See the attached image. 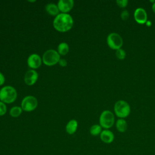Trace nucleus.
I'll return each instance as SVG.
<instances>
[{
  "instance_id": "f257e3e1",
  "label": "nucleus",
  "mask_w": 155,
  "mask_h": 155,
  "mask_svg": "<svg viewBox=\"0 0 155 155\" xmlns=\"http://www.w3.org/2000/svg\"><path fill=\"white\" fill-rule=\"evenodd\" d=\"M53 25L57 31L65 32L70 30L73 25V19L71 16L68 13H61L55 16Z\"/></svg>"
},
{
  "instance_id": "f03ea898",
  "label": "nucleus",
  "mask_w": 155,
  "mask_h": 155,
  "mask_svg": "<svg viewBox=\"0 0 155 155\" xmlns=\"http://www.w3.org/2000/svg\"><path fill=\"white\" fill-rule=\"evenodd\" d=\"M16 98L17 91L12 86L6 85L0 90V101L6 104H11L15 102Z\"/></svg>"
},
{
  "instance_id": "7ed1b4c3",
  "label": "nucleus",
  "mask_w": 155,
  "mask_h": 155,
  "mask_svg": "<svg viewBox=\"0 0 155 155\" xmlns=\"http://www.w3.org/2000/svg\"><path fill=\"white\" fill-rule=\"evenodd\" d=\"M114 111L118 117L120 119H124L130 114L131 108L127 101L124 100H119L114 104Z\"/></svg>"
},
{
  "instance_id": "20e7f679",
  "label": "nucleus",
  "mask_w": 155,
  "mask_h": 155,
  "mask_svg": "<svg viewBox=\"0 0 155 155\" xmlns=\"http://www.w3.org/2000/svg\"><path fill=\"white\" fill-rule=\"evenodd\" d=\"M114 116L113 113L108 110L103 111L99 116V125L104 129L111 128L114 124Z\"/></svg>"
},
{
  "instance_id": "39448f33",
  "label": "nucleus",
  "mask_w": 155,
  "mask_h": 155,
  "mask_svg": "<svg viewBox=\"0 0 155 155\" xmlns=\"http://www.w3.org/2000/svg\"><path fill=\"white\" fill-rule=\"evenodd\" d=\"M60 54L53 49H49L44 52L42 56V62L47 66H52L59 62Z\"/></svg>"
},
{
  "instance_id": "423d86ee",
  "label": "nucleus",
  "mask_w": 155,
  "mask_h": 155,
  "mask_svg": "<svg viewBox=\"0 0 155 155\" xmlns=\"http://www.w3.org/2000/svg\"><path fill=\"white\" fill-rule=\"evenodd\" d=\"M107 43L110 48L117 50L121 48L123 45V39L119 34L113 32L107 36Z\"/></svg>"
},
{
  "instance_id": "0eeeda50",
  "label": "nucleus",
  "mask_w": 155,
  "mask_h": 155,
  "mask_svg": "<svg viewBox=\"0 0 155 155\" xmlns=\"http://www.w3.org/2000/svg\"><path fill=\"white\" fill-rule=\"evenodd\" d=\"M21 105L22 110L27 112H30L35 110L37 107L38 100L35 96L28 95L23 98Z\"/></svg>"
},
{
  "instance_id": "6e6552de",
  "label": "nucleus",
  "mask_w": 155,
  "mask_h": 155,
  "mask_svg": "<svg viewBox=\"0 0 155 155\" xmlns=\"http://www.w3.org/2000/svg\"><path fill=\"white\" fill-rule=\"evenodd\" d=\"M27 62L28 66L34 70L38 68L41 65L42 60L39 55L36 53H33L28 57Z\"/></svg>"
},
{
  "instance_id": "1a4fd4ad",
  "label": "nucleus",
  "mask_w": 155,
  "mask_h": 155,
  "mask_svg": "<svg viewBox=\"0 0 155 155\" xmlns=\"http://www.w3.org/2000/svg\"><path fill=\"white\" fill-rule=\"evenodd\" d=\"M134 18L137 23L143 24L147 21V12L142 7L137 8L134 12Z\"/></svg>"
},
{
  "instance_id": "9d476101",
  "label": "nucleus",
  "mask_w": 155,
  "mask_h": 155,
  "mask_svg": "<svg viewBox=\"0 0 155 155\" xmlns=\"http://www.w3.org/2000/svg\"><path fill=\"white\" fill-rule=\"evenodd\" d=\"M57 5L59 11L64 13H67L73 7L74 1L73 0H59Z\"/></svg>"
},
{
  "instance_id": "9b49d317",
  "label": "nucleus",
  "mask_w": 155,
  "mask_h": 155,
  "mask_svg": "<svg viewBox=\"0 0 155 155\" xmlns=\"http://www.w3.org/2000/svg\"><path fill=\"white\" fill-rule=\"evenodd\" d=\"M38 78V74L35 70H28L24 76L25 83L28 85H32L36 83Z\"/></svg>"
},
{
  "instance_id": "f8f14e48",
  "label": "nucleus",
  "mask_w": 155,
  "mask_h": 155,
  "mask_svg": "<svg viewBox=\"0 0 155 155\" xmlns=\"http://www.w3.org/2000/svg\"><path fill=\"white\" fill-rule=\"evenodd\" d=\"M100 139L105 143L110 144L114 141V134L109 129H104L99 135Z\"/></svg>"
},
{
  "instance_id": "ddd939ff",
  "label": "nucleus",
  "mask_w": 155,
  "mask_h": 155,
  "mask_svg": "<svg viewBox=\"0 0 155 155\" xmlns=\"http://www.w3.org/2000/svg\"><path fill=\"white\" fill-rule=\"evenodd\" d=\"M78 124L76 120L71 119L68 122L65 126V131L69 134H73L77 130Z\"/></svg>"
},
{
  "instance_id": "4468645a",
  "label": "nucleus",
  "mask_w": 155,
  "mask_h": 155,
  "mask_svg": "<svg viewBox=\"0 0 155 155\" xmlns=\"http://www.w3.org/2000/svg\"><path fill=\"white\" fill-rule=\"evenodd\" d=\"M46 12L51 16H56L59 12V10L57 5L54 3H48L45 6Z\"/></svg>"
},
{
  "instance_id": "2eb2a0df",
  "label": "nucleus",
  "mask_w": 155,
  "mask_h": 155,
  "mask_svg": "<svg viewBox=\"0 0 155 155\" xmlns=\"http://www.w3.org/2000/svg\"><path fill=\"white\" fill-rule=\"evenodd\" d=\"M116 128L120 133H124L127 129V122L124 119H119L116 122Z\"/></svg>"
},
{
  "instance_id": "dca6fc26",
  "label": "nucleus",
  "mask_w": 155,
  "mask_h": 155,
  "mask_svg": "<svg viewBox=\"0 0 155 155\" xmlns=\"http://www.w3.org/2000/svg\"><path fill=\"white\" fill-rule=\"evenodd\" d=\"M69 51V46L66 42H61L58 46V52L60 55H65Z\"/></svg>"
},
{
  "instance_id": "f3484780",
  "label": "nucleus",
  "mask_w": 155,
  "mask_h": 155,
  "mask_svg": "<svg viewBox=\"0 0 155 155\" xmlns=\"http://www.w3.org/2000/svg\"><path fill=\"white\" fill-rule=\"evenodd\" d=\"M102 127L99 124H94L90 128V133L91 135L93 136H97L100 135L102 130Z\"/></svg>"
},
{
  "instance_id": "a211bd4d",
  "label": "nucleus",
  "mask_w": 155,
  "mask_h": 155,
  "mask_svg": "<svg viewBox=\"0 0 155 155\" xmlns=\"http://www.w3.org/2000/svg\"><path fill=\"white\" fill-rule=\"evenodd\" d=\"M22 109L21 107L14 106L10 110V115L13 117H18L22 113Z\"/></svg>"
},
{
  "instance_id": "6ab92c4d",
  "label": "nucleus",
  "mask_w": 155,
  "mask_h": 155,
  "mask_svg": "<svg viewBox=\"0 0 155 155\" xmlns=\"http://www.w3.org/2000/svg\"><path fill=\"white\" fill-rule=\"evenodd\" d=\"M116 56L119 59L123 60L126 56V52L122 48H119L116 50Z\"/></svg>"
},
{
  "instance_id": "aec40b11",
  "label": "nucleus",
  "mask_w": 155,
  "mask_h": 155,
  "mask_svg": "<svg viewBox=\"0 0 155 155\" xmlns=\"http://www.w3.org/2000/svg\"><path fill=\"white\" fill-rule=\"evenodd\" d=\"M7 112V107L5 103L0 101V116L4 115Z\"/></svg>"
},
{
  "instance_id": "412c9836",
  "label": "nucleus",
  "mask_w": 155,
  "mask_h": 155,
  "mask_svg": "<svg viewBox=\"0 0 155 155\" xmlns=\"http://www.w3.org/2000/svg\"><path fill=\"white\" fill-rule=\"evenodd\" d=\"M117 5L120 8H125L128 4V0H117L116 1Z\"/></svg>"
},
{
  "instance_id": "4be33fe9",
  "label": "nucleus",
  "mask_w": 155,
  "mask_h": 155,
  "mask_svg": "<svg viewBox=\"0 0 155 155\" xmlns=\"http://www.w3.org/2000/svg\"><path fill=\"white\" fill-rule=\"evenodd\" d=\"M129 12L127 10H124L121 13H120V18L123 21H126L129 18Z\"/></svg>"
},
{
  "instance_id": "5701e85b",
  "label": "nucleus",
  "mask_w": 155,
  "mask_h": 155,
  "mask_svg": "<svg viewBox=\"0 0 155 155\" xmlns=\"http://www.w3.org/2000/svg\"><path fill=\"white\" fill-rule=\"evenodd\" d=\"M58 63L62 67H65L67 65V62L66 60H65L64 59H60V60H59Z\"/></svg>"
},
{
  "instance_id": "b1692460",
  "label": "nucleus",
  "mask_w": 155,
  "mask_h": 155,
  "mask_svg": "<svg viewBox=\"0 0 155 155\" xmlns=\"http://www.w3.org/2000/svg\"><path fill=\"white\" fill-rule=\"evenodd\" d=\"M5 82V77L2 73L0 72V86L3 85Z\"/></svg>"
},
{
  "instance_id": "393cba45",
  "label": "nucleus",
  "mask_w": 155,
  "mask_h": 155,
  "mask_svg": "<svg viewBox=\"0 0 155 155\" xmlns=\"http://www.w3.org/2000/svg\"><path fill=\"white\" fill-rule=\"evenodd\" d=\"M152 10H153V12L155 13V2L152 5Z\"/></svg>"
},
{
  "instance_id": "a878e982",
  "label": "nucleus",
  "mask_w": 155,
  "mask_h": 155,
  "mask_svg": "<svg viewBox=\"0 0 155 155\" xmlns=\"http://www.w3.org/2000/svg\"><path fill=\"white\" fill-rule=\"evenodd\" d=\"M145 24H146L148 26H150V25H151V22H150L149 21H147Z\"/></svg>"
},
{
  "instance_id": "bb28decb",
  "label": "nucleus",
  "mask_w": 155,
  "mask_h": 155,
  "mask_svg": "<svg viewBox=\"0 0 155 155\" xmlns=\"http://www.w3.org/2000/svg\"><path fill=\"white\" fill-rule=\"evenodd\" d=\"M150 2H153V3H154V2H155V1H150Z\"/></svg>"
},
{
  "instance_id": "cd10ccee",
  "label": "nucleus",
  "mask_w": 155,
  "mask_h": 155,
  "mask_svg": "<svg viewBox=\"0 0 155 155\" xmlns=\"http://www.w3.org/2000/svg\"><path fill=\"white\" fill-rule=\"evenodd\" d=\"M29 2H35L36 1H28Z\"/></svg>"
}]
</instances>
